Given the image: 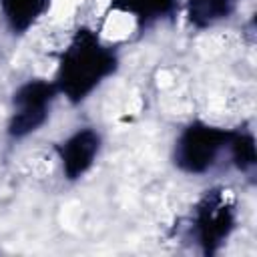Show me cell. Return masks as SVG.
Wrapping results in <instances>:
<instances>
[{"mask_svg":"<svg viewBox=\"0 0 257 257\" xmlns=\"http://www.w3.org/2000/svg\"><path fill=\"white\" fill-rule=\"evenodd\" d=\"M48 0H0V18L12 32H26L46 10Z\"/></svg>","mask_w":257,"mask_h":257,"instance_id":"52a82bcc","label":"cell"},{"mask_svg":"<svg viewBox=\"0 0 257 257\" xmlns=\"http://www.w3.org/2000/svg\"><path fill=\"white\" fill-rule=\"evenodd\" d=\"M237 223V201L231 189L213 187L193 211V233L205 253H213L229 239Z\"/></svg>","mask_w":257,"mask_h":257,"instance_id":"3957f363","label":"cell"},{"mask_svg":"<svg viewBox=\"0 0 257 257\" xmlns=\"http://www.w3.org/2000/svg\"><path fill=\"white\" fill-rule=\"evenodd\" d=\"M110 4L122 16H128L133 20H139L141 24H147L173 12L177 6V0H110Z\"/></svg>","mask_w":257,"mask_h":257,"instance_id":"ba28073f","label":"cell"},{"mask_svg":"<svg viewBox=\"0 0 257 257\" xmlns=\"http://www.w3.org/2000/svg\"><path fill=\"white\" fill-rule=\"evenodd\" d=\"M231 137V131L195 120L177 135L173 161L183 173L205 175L219 163L223 155L229 157Z\"/></svg>","mask_w":257,"mask_h":257,"instance_id":"7a4b0ae2","label":"cell"},{"mask_svg":"<svg viewBox=\"0 0 257 257\" xmlns=\"http://www.w3.org/2000/svg\"><path fill=\"white\" fill-rule=\"evenodd\" d=\"M54 80L32 78L20 84L12 96V114L8 120V135L24 139L36 133L50 116V108L58 98Z\"/></svg>","mask_w":257,"mask_h":257,"instance_id":"277c9868","label":"cell"},{"mask_svg":"<svg viewBox=\"0 0 257 257\" xmlns=\"http://www.w3.org/2000/svg\"><path fill=\"white\" fill-rule=\"evenodd\" d=\"M116 64L114 50L104 44L98 34L78 30L58 62L54 78L58 94L70 102L86 100L116 70Z\"/></svg>","mask_w":257,"mask_h":257,"instance_id":"6da1fadb","label":"cell"},{"mask_svg":"<svg viewBox=\"0 0 257 257\" xmlns=\"http://www.w3.org/2000/svg\"><path fill=\"white\" fill-rule=\"evenodd\" d=\"M100 153V135L94 128H78L68 135L56 149L62 175L68 181H76L90 171Z\"/></svg>","mask_w":257,"mask_h":257,"instance_id":"5b68a950","label":"cell"},{"mask_svg":"<svg viewBox=\"0 0 257 257\" xmlns=\"http://www.w3.org/2000/svg\"><path fill=\"white\" fill-rule=\"evenodd\" d=\"M239 0H183V12L195 28H211L233 16Z\"/></svg>","mask_w":257,"mask_h":257,"instance_id":"8992f818","label":"cell"}]
</instances>
